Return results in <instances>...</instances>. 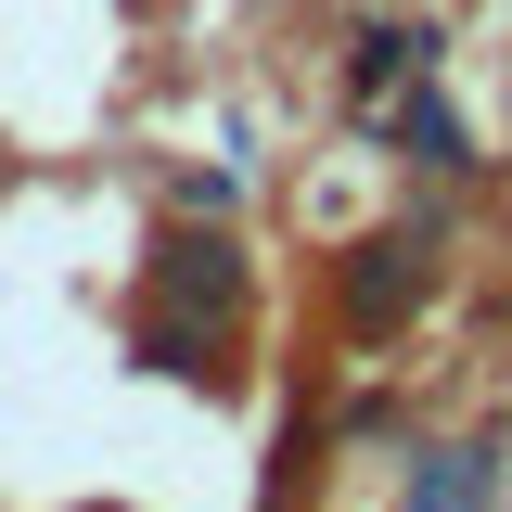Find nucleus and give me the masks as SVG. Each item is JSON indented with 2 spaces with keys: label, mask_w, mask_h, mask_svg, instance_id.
I'll list each match as a JSON object with an SVG mask.
<instances>
[{
  "label": "nucleus",
  "mask_w": 512,
  "mask_h": 512,
  "mask_svg": "<svg viewBox=\"0 0 512 512\" xmlns=\"http://www.w3.org/2000/svg\"><path fill=\"white\" fill-rule=\"evenodd\" d=\"M154 282H167L180 308H205V320H231V308H244V256H231V244H205V231H180V244L154 256Z\"/></svg>",
  "instance_id": "f257e3e1"
},
{
  "label": "nucleus",
  "mask_w": 512,
  "mask_h": 512,
  "mask_svg": "<svg viewBox=\"0 0 512 512\" xmlns=\"http://www.w3.org/2000/svg\"><path fill=\"white\" fill-rule=\"evenodd\" d=\"M487 500H500V448H436L410 512H487Z\"/></svg>",
  "instance_id": "f03ea898"
},
{
  "label": "nucleus",
  "mask_w": 512,
  "mask_h": 512,
  "mask_svg": "<svg viewBox=\"0 0 512 512\" xmlns=\"http://www.w3.org/2000/svg\"><path fill=\"white\" fill-rule=\"evenodd\" d=\"M410 295H423L410 244H359V256H346V308H359V320H397Z\"/></svg>",
  "instance_id": "7ed1b4c3"
},
{
  "label": "nucleus",
  "mask_w": 512,
  "mask_h": 512,
  "mask_svg": "<svg viewBox=\"0 0 512 512\" xmlns=\"http://www.w3.org/2000/svg\"><path fill=\"white\" fill-rule=\"evenodd\" d=\"M410 52H423L410 26H372V39H359V64H346V77H359V90H397V77H410Z\"/></svg>",
  "instance_id": "20e7f679"
},
{
  "label": "nucleus",
  "mask_w": 512,
  "mask_h": 512,
  "mask_svg": "<svg viewBox=\"0 0 512 512\" xmlns=\"http://www.w3.org/2000/svg\"><path fill=\"white\" fill-rule=\"evenodd\" d=\"M397 128H410V154H423V167H461V116H448L436 90H423V103H410Z\"/></svg>",
  "instance_id": "39448f33"
},
{
  "label": "nucleus",
  "mask_w": 512,
  "mask_h": 512,
  "mask_svg": "<svg viewBox=\"0 0 512 512\" xmlns=\"http://www.w3.org/2000/svg\"><path fill=\"white\" fill-rule=\"evenodd\" d=\"M77 512H128V500H77Z\"/></svg>",
  "instance_id": "423d86ee"
}]
</instances>
